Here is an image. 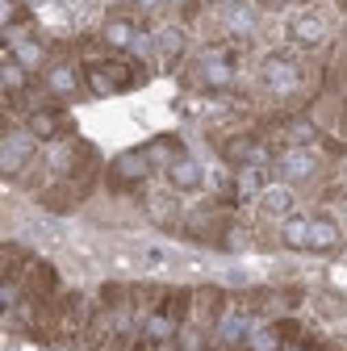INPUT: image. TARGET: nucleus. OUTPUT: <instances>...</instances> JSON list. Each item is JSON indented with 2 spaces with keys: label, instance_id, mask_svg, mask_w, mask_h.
Returning a JSON list of instances; mask_svg holds the SVG:
<instances>
[{
  "label": "nucleus",
  "instance_id": "nucleus-1",
  "mask_svg": "<svg viewBox=\"0 0 347 351\" xmlns=\"http://www.w3.org/2000/svg\"><path fill=\"white\" fill-rule=\"evenodd\" d=\"M34 143H38V138L29 134V130H13V134L0 143V171H5V176H17V171L29 163Z\"/></svg>",
  "mask_w": 347,
  "mask_h": 351
},
{
  "label": "nucleus",
  "instance_id": "nucleus-2",
  "mask_svg": "<svg viewBox=\"0 0 347 351\" xmlns=\"http://www.w3.org/2000/svg\"><path fill=\"white\" fill-rule=\"evenodd\" d=\"M264 84L272 88V93H280V97H289V93H297L301 88V71H297V63H289V59H268L264 63Z\"/></svg>",
  "mask_w": 347,
  "mask_h": 351
},
{
  "label": "nucleus",
  "instance_id": "nucleus-3",
  "mask_svg": "<svg viewBox=\"0 0 347 351\" xmlns=\"http://www.w3.org/2000/svg\"><path fill=\"white\" fill-rule=\"evenodd\" d=\"M201 80H205L209 88H230V84H235V63L226 59L222 47L205 51V59H201Z\"/></svg>",
  "mask_w": 347,
  "mask_h": 351
},
{
  "label": "nucleus",
  "instance_id": "nucleus-4",
  "mask_svg": "<svg viewBox=\"0 0 347 351\" xmlns=\"http://www.w3.org/2000/svg\"><path fill=\"white\" fill-rule=\"evenodd\" d=\"M314 171H318V155L310 147H289L280 155V176L285 180H310Z\"/></svg>",
  "mask_w": 347,
  "mask_h": 351
},
{
  "label": "nucleus",
  "instance_id": "nucleus-5",
  "mask_svg": "<svg viewBox=\"0 0 347 351\" xmlns=\"http://www.w3.org/2000/svg\"><path fill=\"white\" fill-rule=\"evenodd\" d=\"M147 171H151V155L147 151H125L113 163V184H139V180H147Z\"/></svg>",
  "mask_w": 347,
  "mask_h": 351
},
{
  "label": "nucleus",
  "instance_id": "nucleus-6",
  "mask_svg": "<svg viewBox=\"0 0 347 351\" xmlns=\"http://www.w3.org/2000/svg\"><path fill=\"white\" fill-rule=\"evenodd\" d=\"M201 180H205V171H201V163L193 155H176V159L167 163V184L171 189L189 193V189H201Z\"/></svg>",
  "mask_w": 347,
  "mask_h": 351
},
{
  "label": "nucleus",
  "instance_id": "nucleus-7",
  "mask_svg": "<svg viewBox=\"0 0 347 351\" xmlns=\"http://www.w3.org/2000/svg\"><path fill=\"white\" fill-rule=\"evenodd\" d=\"M226 159L239 163V167H264L268 151L259 147L255 138H230V143H226Z\"/></svg>",
  "mask_w": 347,
  "mask_h": 351
},
{
  "label": "nucleus",
  "instance_id": "nucleus-8",
  "mask_svg": "<svg viewBox=\"0 0 347 351\" xmlns=\"http://www.w3.org/2000/svg\"><path fill=\"white\" fill-rule=\"evenodd\" d=\"M67 130V117L59 109H34L29 113V134L34 138H59Z\"/></svg>",
  "mask_w": 347,
  "mask_h": 351
},
{
  "label": "nucleus",
  "instance_id": "nucleus-9",
  "mask_svg": "<svg viewBox=\"0 0 347 351\" xmlns=\"http://www.w3.org/2000/svg\"><path fill=\"white\" fill-rule=\"evenodd\" d=\"M259 205H264V213H272V217H289L293 213V189L289 184H268L259 193Z\"/></svg>",
  "mask_w": 347,
  "mask_h": 351
},
{
  "label": "nucleus",
  "instance_id": "nucleus-10",
  "mask_svg": "<svg viewBox=\"0 0 347 351\" xmlns=\"http://www.w3.org/2000/svg\"><path fill=\"white\" fill-rule=\"evenodd\" d=\"M9 55L25 67V71H34V67H42V59H47V51H42V42H34V38H9Z\"/></svg>",
  "mask_w": 347,
  "mask_h": 351
},
{
  "label": "nucleus",
  "instance_id": "nucleus-11",
  "mask_svg": "<svg viewBox=\"0 0 347 351\" xmlns=\"http://www.w3.org/2000/svg\"><path fill=\"white\" fill-rule=\"evenodd\" d=\"M293 38L301 42V47H318V42L326 38V21L314 17V13H301V17L293 21Z\"/></svg>",
  "mask_w": 347,
  "mask_h": 351
},
{
  "label": "nucleus",
  "instance_id": "nucleus-12",
  "mask_svg": "<svg viewBox=\"0 0 347 351\" xmlns=\"http://www.w3.org/2000/svg\"><path fill=\"white\" fill-rule=\"evenodd\" d=\"M339 247V226L331 217H310V251H335Z\"/></svg>",
  "mask_w": 347,
  "mask_h": 351
},
{
  "label": "nucleus",
  "instance_id": "nucleus-13",
  "mask_svg": "<svg viewBox=\"0 0 347 351\" xmlns=\"http://www.w3.org/2000/svg\"><path fill=\"white\" fill-rule=\"evenodd\" d=\"M280 243L293 247V251H310V217H285Z\"/></svg>",
  "mask_w": 347,
  "mask_h": 351
},
{
  "label": "nucleus",
  "instance_id": "nucleus-14",
  "mask_svg": "<svg viewBox=\"0 0 347 351\" xmlns=\"http://www.w3.org/2000/svg\"><path fill=\"white\" fill-rule=\"evenodd\" d=\"M247 330H251V322H247L243 314H222V322H218V343L239 347V343H247Z\"/></svg>",
  "mask_w": 347,
  "mask_h": 351
},
{
  "label": "nucleus",
  "instance_id": "nucleus-15",
  "mask_svg": "<svg viewBox=\"0 0 347 351\" xmlns=\"http://www.w3.org/2000/svg\"><path fill=\"white\" fill-rule=\"evenodd\" d=\"M105 42H109V47H134V42H139V29H134V21H121V17H113L109 25H105Z\"/></svg>",
  "mask_w": 347,
  "mask_h": 351
},
{
  "label": "nucleus",
  "instance_id": "nucleus-16",
  "mask_svg": "<svg viewBox=\"0 0 347 351\" xmlns=\"http://www.w3.org/2000/svg\"><path fill=\"white\" fill-rule=\"evenodd\" d=\"M75 84H80V75L67 67V63H59V67H51L47 71V88L55 97H67V93H75Z\"/></svg>",
  "mask_w": 347,
  "mask_h": 351
},
{
  "label": "nucleus",
  "instance_id": "nucleus-17",
  "mask_svg": "<svg viewBox=\"0 0 347 351\" xmlns=\"http://www.w3.org/2000/svg\"><path fill=\"white\" fill-rule=\"evenodd\" d=\"M239 197H259L268 184H264V167H239V180H235Z\"/></svg>",
  "mask_w": 347,
  "mask_h": 351
},
{
  "label": "nucleus",
  "instance_id": "nucleus-18",
  "mask_svg": "<svg viewBox=\"0 0 347 351\" xmlns=\"http://www.w3.org/2000/svg\"><path fill=\"white\" fill-rule=\"evenodd\" d=\"M247 347H251V351H280L276 326H251V330H247Z\"/></svg>",
  "mask_w": 347,
  "mask_h": 351
},
{
  "label": "nucleus",
  "instance_id": "nucleus-19",
  "mask_svg": "<svg viewBox=\"0 0 347 351\" xmlns=\"http://www.w3.org/2000/svg\"><path fill=\"white\" fill-rule=\"evenodd\" d=\"M0 71H5V88H9V97H21V84H25V67L13 59V55H5V63H0Z\"/></svg>",
  "mask_w": 347,
  "mask_h": 351
},
{
  "label": "nucleus",
  "instance_id": "nucleus-20",
  "mask_svg": "<svg viewBox=\"0 0 347 351\" xmlns=\"http://www.w3.org/2000/svg\"><path fill=\"white\" fill-rule=\"evenodd\" d=\"M171 335H176V318H171V314L147 318V339H151V343H163V339H171Z\"/></svg>",
  "mask_w": 347,
  "mask_h": 351
},
{
  "label": "nucleus",
  "instance_id": "nucleus-21",
  "mask_svg": "<svg viewBox=\"0 0 347 351\" xmlns=\"http://www.w3.org/2000/svg\"><path fill=\"white\" fill-rule=\"evenodd\" d=\"M285 134H289V143H293V147H306V143H314V134H318V130H314L310 121H289V130H285Z\"/></svg>",
  "mask_w": 347,
  "mask_h": 351
},
{
  "label": "nucleus",
  "instance_id": "nucleus-22",
  "mask_svg": "<svg viewBox=\"0 0 347 351\" xmlns=\"http://www.w3.org/2000/svg\"><path fill=\"white\" fill-rule=\"evenodd\" d=\"M180 47H184L180 29H163V34H159V51H163L167 59H176V55H180Z\"/></svg>",
  "mask_w": 347,
  "mask_h": 351
},
{
  "label": "nucleus",
  "instance_id": "nucleus-23",
  "mask_svg": "<svg viewBox=\"0 0 347 351\" xmlns=\"http://www.w3.org/2000/svg\"><path fill=\"white\" fill-rule=\"evenodd\" d=\"M147 209H151L155 222H167V217H171V197H167V193H155V197L147 201Z\"/></svg>",
  "mask_w": 347,
  "mask_h": 351
},
{
  "label": "nucleus",
  "instance_id": "nucleus-24",
  "mask_svg": "<svg viewBox=\"0 0 347 351\" xmlns=\"http://www.w3.org/2000/svg\"><path fill=\"white\" fill-rule=\"evenodd\" d=\"M251 21H255V17H251V9H235V13H230V29H239V34H247V29H251Z\"/></svg>",
  "mask_w": 347,
  "mask_h": 351
},
{
  "label": "nucleus",
  "instance_id": "nucleus-25",
  "mask_svg": "<svg viewBox=\"0 0 347 351\" xmlns=\"http://www.w3.org/2000/svg\"><path fill=\"white\" fill-rule=\"evenodd\" d=\"M139 5H143V9H155V5H159V0H139Z\"/></svg>",
  "mask_w": 347,
  "mask_h": 351
},
{
  "label": "nucleus",
  "instance_id": "nucleus-26",
  "mask_svg": "<svg viewBox=\"0 0 347 351\" xmlns=\"http://www.w3.org/2000/svg\"><path fill=\"white\" fill-rule=\"evenodd\" d=\"M171 5H189V0H171Z\"/></svg>",
  "mask_w": 347,
  "mask_h": 351
}]
</instances>
